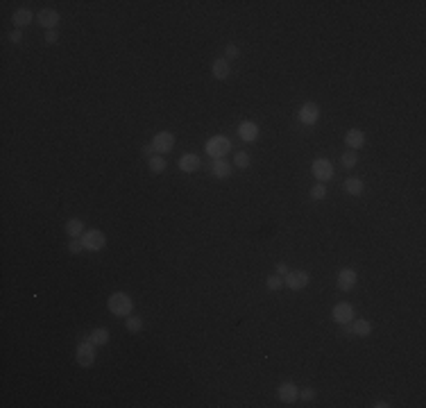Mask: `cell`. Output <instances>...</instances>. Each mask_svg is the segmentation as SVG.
Segmentation results:
<instances>
[{"label": "cell", "mask_w": 426, "mask_h": 408, "mask_svg": "<svg viewBox=\"0 0 426 408\" xmlns=\"http://www.w3.org/2000/svg\"><path fill=\"white\" fill-rule=\"evenodd\" d=\"M107 306H109V311H111L113 315H120V318H123V315L132 313L134 302H132V297H129L127 293H113V295L109 297Z\"/></svg>", "instance_id": "1"}, {"label": "cell", "mask_w": 426, "mask_h": 408, "mask_svg": "<svg viewBox=\"0 0 426 408\" xmlns=\"http://www.w3.org/2000/svg\"><path fill=\"white\" fill-rule=\"evenodd\" d=\"M204 150H206V154H209V157L222 159L225 154L231 152V141L227 136H213V138H209V141H206Z\"/></svg>", "instance_id": "2"}, {"label": "cell", "mask_w": 426, "mask_h": 408, "mask_svg": "<svg viewBox=\"0 0 426 408\" xmlns=\"http://www.w3.org/2000/svg\"><path fill=\"white\" fill-rule=\"evenodd\" d=\"M82 243H84V250L100 252V250H104V245H107V236H104L100 229H88L82 234Z\"/></svg>", "instance_id": "3"}, {"label": "cell", "mask_w": 426, "mask_h": 408, "mask_svg": "<svg viewBox=\"0 0 426 408\" xmlns=\"http://www.w3.org/2000/svg\"><path fill=\"white\" fill-rule=\"evenodd\" d=\"M93 361H95V345L86 338L77 345V363L82 365V368H91Z\"/></svg>", "instance_id": "4"}, {"label": "cell", "mask_w": 426, "mask_h": 408, "mask_svg": "<svg viewBox=\"0 0 426 408\" xmlns=\"http://www.w3.org/2000/svg\"><path fill=\"white\" fill-rule=\"evenodd\" d=\"M309 281H311V275H309V272H304V270H295V272L288 270V275L284 277V284L288 286L290 290L306 288V286H309Z\"/></svg>", "instance_id": "5"}, {"label": "cell", "mask_w": 426, "mask_h": 408, "mask_svg": "<svg viewBox=\"0 0 426 408\" xmlns=\"http://www.w3.org/2000/svg\"><path fill=\"white\" fill-rule=\"evenodd\" d=\"M311 170H313V175H315V179L318 182H329V179L333 177V166H331V161L329 159H315L313 161V166H311Z\"/></svg>", "instance_id": "6"}, {"label": "cell", "mask_w": 426, "mask_h": 408, "mask_svg": "<svg viewBox=\"0 0 426 408\" xmlns=\"http://www.w3.org/2000/svg\"><path fill=\"white\" fill-rule=\"evenodd\" d=\"M331 318L338 322V325H349L354 320V306L349 302H338L331 311Z\"/></svg>", "instance_id": "7"}, {"label": "cell", "mask_w": 426, "mask_h": 408, "mask_svg": "<svg viewBox=\"0 0 426 408\" xmlns=\"http://www.w3.org/2000/svg\"><path fill=\"white\" fill-rule=\"evenodd\" d=\"M297 118H299V123H304V125H315V123H318V118H320L318 104H315V102L302 104V107H299V111H297Z\"/></svg>", "instance_id": "8"}, {"label": "cell", "mask_w": 426, "mask_h": 408, "mask_svg": "<svg viewBox=\"0 0 426 408\" xmlns=\"http://www.w3.org/2000/svg\"><path fill=\"white\" fill-rule=\"evenodd\" d=\"M152 148L157 152H170L175 148V136L170 132H159L157 136L152 138Z\"/></svg>", "instance_id": "9"}, {"label": "cell", "mask_w": 426, "mask_h": 408, "mask_svg": "<svg viewBox=\"0 0 426 408\" xmlns=\"http://www.w3.org/2000/svg\"><path fill=\"white\" fill-rule=\"evenodd\" d=\"M36 23L43 25L45 30H54L59 23V11L57 9H41L36 14Z\"/></svg>", "instance_id": "10"}, {"label": "cell", "mask_w": 426, "mask_h": 408, "mask_svg": "<svg viewBox=\"0 0 426 408\" xmlns=\"http://www.w3.org/2000/svg\"><path fill=\"white\" fill-rule=\"evenodd\" d=\"M356 281H358L356 272H354L352 268H345V270L338 272V281H336V284H338L340 290H345V293H347V290H352L354 286H356Z\"/></svg>", "instance_id": "11"}, {"label": "cell", "mask_w": 426, "mask_h": 408, "mask_svg": "<svg viewBox=\"0 0 426 408\" xmlns=\"http://www.w3.org/2000/svg\"><path fill=\"white\" fill-rule=\"evenodd\" d=\"M238 136L243 138L245 143H252L259 138V127H256V123H252V120H243V123L238 125Z\"/></svg>", "instance_id": "12"}, {"label": "cell", "mask_w": 426, "mask_h": 408, "mask_svg": "<svg viewBox=\"0 0 426 408\" xmlns=\"http://www.w3.org/2000/svg\"><path fill=\"white\" fill-rule=\"evenodd\" d=\"M277 395H279V399H281L284 404H293L295 399L299 397L297 386H295L293 381H284V384L279 386V390H277Z\"/></svg>", "instance_id": "13"}, {"label": "cell", "mask_w": 426, "mask_h": 408, "mask_svg": "<svg viewBox=\"0 0 426 408\" xmlns=\"http://www.w3.org/2000/svg\"><path fill=\"white\" fill-rule=\"evenodd\" d=\"M211 172L218 179H227L231 175V163L225 159H216V161H211Z\"/></svg>", "instance_id": "14"}, {"label": "cell", "mask_w": 426, "mask_h": 408, "mask_svg": "<svg viewBox=\"0 0 426 408\" xmlns=\"http://www.w3.org/2000/svg\"><path fill=\"white\" fill-rule=\"evenodd\" d=\"M345 143H347V148H352V150H361L363 143H365V134H363L361 129H349V132L345 134Z\"/></svg>", "instance_id": "15"}, {"label": "cell", "mask_w": 426, "mask_h": 408, "mask_svg": "<svg viewBox=\"0 0 426 408\" xmlns=\"http://www.w3.org/2000/svg\"><path fill=\"white\" fill-rule=\"evenodd\" d=\"M211 73L216 79H227L231 73V66L227 59H213V66H211Z\"/></svg>", "instance_id": "16"}, {"label": "cell", "mask_w": 426, "mask_h": 408, "mask_svg": "<svg viewBox=\"0 0 426 408\" xmlns=\"http://www.w3.org/2000/svg\"><path fill=\"white\" fill-rule=\"evenodd\" d=\"M11 23L16 25V30H20V27H25V25L32 23V11L29 9H16L14 14H11Z\"/></svg>", "instance_id": "17"}, {"label": "cell", "mask_w": 426, "mask_h": 408, "mask_svg": "<svg viewBox=\"0 0 426 408\" xmlns=\"http://www.w3.org/2000/svg\"><path fill=\"white\" fill-rule=\"evenodd\" d=\"M179 168L184 172H195L197 168H200V157H197V154H184V157L179 159Z\"/></svg>", "instance_id": "18"}, {"label": "cell", "mask_w": 426, "mask_h": 408, "mask_svg": "<svg viewBox=\"0 0 426 408\" xmlns=\"http://www.w3.org/2000/svg\"><path fill=\"white\" fill-rule=\"evenodd\" d=\"M66 234H68L70 238H79L84 234V222L79 220V218H70V220L66 222Z\"/></svg>", "instance_id": "19"}, {"label": "cell", "mask_w": 426, "mask_h": 408, "mask_svg": "<svg viewBox=\"0 0 426 408\" xmlns=\"http://www.w3.org/2000/svg\"><path fill=\"white\" fill-rule=\"evenodd\" d=\"M349 329H352V336L365 338V336H370V331H372V322H370V320H356L354 327H349Z\"/></svg>", "instance_id": "20"}, {"label": "cell", "mask_w": 426, "mask_h": 408, "mask_svg": "<svg viewBox=\"0 0 426 408\" xmlns=\"http://www.w3.org/2000/svg\"><path fill=\"white\" fill-rule=\"evenodd\" d=\"M88 340L95 345V347H100V345H107L109 343V331L102 329V327H98V329L91 331V336H88Z\"/></svg>", "instance_id": "21"}, {"label": "cell", "mask_w": 426, "mask_h": 408, "mask_svg": "<svg viewBox=\"0 0 426 408\" xmlns=\"http://www.w3.org/2000/svg\"><path fill=\"white\" fill-rule=\"evenodd\" d=\"M343 186H345V191H347L349 195H361L363 188H365V186H363V182H361L358 177H349V179H345Z\"/></svg>", "instance_id": "22"}, {"label": "cell", "mask_w": 426, "mask_h": 408, "mask_svg": "<svg viewBox=\"0 0 426 408\" xmlns=\"http://www.w3.org/2000/svg\"><path fill=\"white\" fill-rule=\"evenodd\" d=\"M125 327H127L129 334H138V331L143 329V320L138 318V315H127V322H125Z\"/></svg>", "instance_id": "23"}, {"label": "cell", "mask_w": 426, "mask_h": 408, "mask_svg": "<svg viewBox=\"0 0 426 408\" xmlns=\"http://www.w3.org/2000/svg\"><path fill=\"white\" fill-rule=\"evenodd\" d=\"M147 163H150V170L154 172V175H159V172L166 170V161H163V159L159 157V154H152L150 161H147Z\"/></svg>", "instance_id": "24"}, {"label": "cell", "mask_w": 426, "mask_h": 408, "mask_svg": "<svg viewBox=\"0 0 426 408\" xmlns=\"http://www.w3.org/2000/svg\"><path fill=\"white\" fill-rule=\"evenodd\" d=\"M265 286H268V290H281L286 284H284V277L281 275H272V277H268Z\"/></svg>", "instance_id": "25"}, {"label": "cell", "mask_w": 426, "mask_h": 408, "mask_svg": "<svg viewBox=\"0 0 426 408\" xmlns=\"http://www.w3.org/2000/svg\"><path fill=\"white\" fill-rule=\"evenodd\" d=\"M340 161H343V166L345 168H354L356 166V161H358V154H356V150H347V152L340 157Z\"/></svg>", "instance_id": "26"}, {"label": "cell", "mask_w": 426, "mask_h": 408, "mask_svg": "<svg viewBox=\"0 0 426 408\" xmlns=\"http://www.w3.org/2000/svg\"><path fill=\"white\" fill-rule=\"evenodd\" d=\"M234 166L236 168H250V154L247 152H236L234 154Z\"/></svg>", "instance_id": "27"}, {"label": "cell", "mask_w": 426, "mask_h": 408, "mask_svg": "<svg viewBox=\"0 0 426 408\" xmlns=\"http://www.w3.org/2000/svg\"><path fill=\"white\" fill-rule=\"evenodd\" d=\"M311 197H313V200H324V197H327V186H324L322 182H318L313 188H311Z\"/></svg>", "instance_id": "28"}, {"label": "cell", "mask_w": 426, "mask_h": 408, "mask_svg": "<svg viewBox=\"0 0 426 408\" xmlns=\"http://www.w3.org/2000/svg\"><path fill=\"white\" fill-rule=\"evenodd\" d=\"M68 250H70V254H79V252L84 250V243L82 241H70L68 243Z\"/></svg>", "instance_id": "29"}, {"label": "cell", "mask_w": 426, "mask_h": 408, "mask_svg": "<svg viewBox=\"0 0 426 408\" xmlns=\"http://www.w3.org/2000/svg\"><path fill=\"white\" fill-rule=\"evenodd\" d=\"M225 54H227L225 59H236V57H238V48H236L234 43H229V45L225 48Z\"/></svg>", "instance_id": "30"}, {"label": "cell", "mask_w": 426, "mask_h": 408, "mask_svg": "<svg viewBox=\"0 0 426 408\" xmlns=\"http://www.w3.org/2000/svg\"><path fill=\"white\" fill-rule=\"evenodd\" d=\"M299 397H302L304 402H311V399L315 397V390H313V388H304L302 393H299Z\"/></svg>", "instance_id": "31"}, {"label": "cell", "mask_w": 426, "mask_h": 408, "mask_svg": "<svg viewBox=\"0 0 426 408\" xmlns=\"http://www.w3.org/2000/svg\"><path fill=\"white\" fill-rule=\"evenodd\" d=\"M57 39H59V34H57V30H48L45 32V43H57Z\"/></svg>", "instance_id": "32"}, {"label": "cell", "mask_w": 426, "mask_h": 408, "mask_svg": "<svg viewBox=\"0 0 426 408\" xmlns=\"http://www.w3.org/2000/svg\"><path fill=\"white\" fill-rule=\"evenodd\" d=\"M20 39H23V32H20V30H11V34H9L11 43H20Z\"/></svg>", "instance_id": "33"}, {"label": "cell", "mask_w": 426, "mask_h": 408, "mask_svg": "<svg viewBox=\"0 0 426 408\" xmlns=\"http://www.w3.org/2000/svg\"><path fill=\"white\" fill-rule=\"evenodd\" d=\"M277 275H281V277L288 275V266H286L284 261H279V263H277Z\"/></svg>", "instance_id": "34"}, {"label": "cell", "mask_w": 426, "mask_h": 408, "mask_svg": "<svg viewBox=\"0 0 426 408\" xmlns=\"http://www.w3.org/2000/svg\"><path fill=\"white\" fill-rule=\"evenodd\" d=\"M141 152L145 154V157H152V152H154V148H152V143H150V145H143Z\"/></svg>", "instance_id": "35"}, {"label": "cell", "mask_w": 426, "mask_h": 408, "mask_svg": "<svg viewBox=\"0 0 426 408\" xmlns=\"http://www.w3.org/2000/svg\"><path fill=\"white\" fill-rule=\"evenodd\" d=\"M372 406H374V408H388V404H386V402H374Z\"/></svg>", "instance_id": "36"}]
</instances>
